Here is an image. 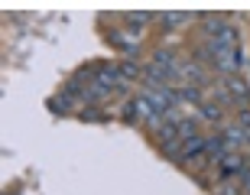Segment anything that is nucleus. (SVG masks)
I'll list each match as a JSON object with an SVG mask.
<instances>
[{"label": "nucleus", "mask_w": 250, "mask_h": 195, "mask_svg": "<svg viewBox=\"0 0 250 195\" xmlns=\"http://www.w3.org/2000/svg\"><path fill=\"white\" fill-rule=\"evenodd\" d=\"M224 91H228V98L237 101V104L250 101V88H247V82H244L241 75H228V78H224Z\"/></svg>", "instance_id": "obj_1"}, {"label": "nucleus", "mask_w": 250, "mask_h": 195, "mask_svg": "<svg viewBox=\"0 0 250 195\" xmlns=\"http://www.w3.org/2000/svg\"><path fill=\"white\" fill-rule=\"evenodd\" d=\"M192 20H195L192 13H163L159 23H163V29H179V26H188Z\"/></svg>", "instance_id": "obj_2"}, {"label": "nucleus", "mask_w": 250, "mask_h": 195, "mask_svg": "<svg viewBox=\"0 0 250 195\" xmlns=\"http://www.w3.org/2000/svg\"><path fill=\"white\" fill-rule=\"evenodd\" d=\"M218 163H221V176H224V179H231L234 173H241V169H244V159H241V156H234V153L221 156Z\"/></svg>", "instance_id": "obj_3"}, {"label": "nucleus", "mask_w": 250, "mask_h": 195, "mask_svg": "<svg viewBox=\"0 0 250 195\" xmlns=\"http://www.w3.org/2000/svg\"><path fill=\"white\" fill-rule=\"evenodd\" d=\"M149 20H153V13H127V23L130 26H140V29L146 26Z\"/></svg>", "instance_id": "obj_4"}, {"label": "nucleus", "mask_w": 250, "mask_h": 195, "mask_svg": "<svg viewBox=\"0 0 250 195\" xmlns=\"http://www.w3.org/2000/svg\"><path fill=\"white\" fill-rule=\"evenodd\" d=\"M182 75H188V78H195V82H205V72H202V65H195V62L182 65Z\"/></svg>", "instance_id": "obj_5"}, {"label": "nucleus", "mask_w": 250, "mask_h": 195, "mask_svg": "<svg viewBox=\"0 0 250 195\" xmlns=\"http://www.w3.org/2000/svg\"><path fill=\"white\" fill-rule=\"evenodd\" d=\"M179 98H186V101H202V91H198L195 85H182V91H179Z\"/></svg>", "instance_id": "obj_6"}, {"label": "nucleus", "mask_w": 250, "mask_h": 195, "mask_svg": "<svg viewBox=\"0 0 250 195\" xmlns=\"http://www.w3.org/2000/svg\"><path fill=\"white\" fill-rule=\"evenodd\" d=\"M202 117L205 121H218L221 117V108L218 104H202Z\"/></svg>", "instance_id": "obj_7"}, {"label": "nucleus", "mask_w": 250, "mask_h": 195, "mask_svg": "<svg viewBox=\"0 0 250 195\" xmlns=\"http://www.w3.org/2000/svg\"><path fill=\"white\" fill-rule=\"evenodd\" d=\"M237 176H241V186L247 189V195H250V163H244V169L237 173Z\"/></svg>", "instance_id": "obj_8"}, {"label": "nucleus", "mask_w": 250, "mask_h": 195, "mask_svg": "<svg viewBox=\"0 0 250 195\" xmlns=\"http://www.w3.org/2000/svg\"><path fill=\"white\" fill-rule=\"evenodd\" d=\"M137 72H140V68H137L133 62H124V65H121V78H133Z\"/></svg>", "instance_id": "obj_9"}, {"label": "nucleus", "mask_w": 250, "mask_h": 195, "mask_svg": "<svg viewBox=\"0 0 250 195\" xmlns=\"http://www.w3.org/2000/svg\"><path fill=\"white\" fill-rule=\"evenodd\" d=\"M218 195H241V192H237V186H234V182H221Z\"/></svg>", "instance_id": "obj_10"}]
</instances>
